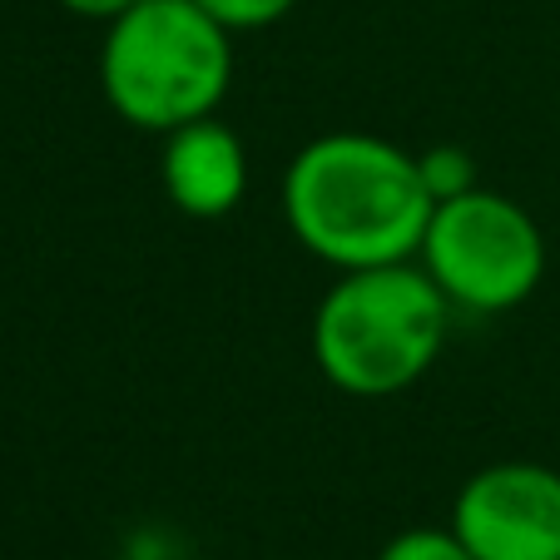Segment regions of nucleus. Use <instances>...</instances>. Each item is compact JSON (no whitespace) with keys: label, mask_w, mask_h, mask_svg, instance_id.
Segmentation results:
<instances>
[{"label":"nucleus","mask_w":560,"mask_h":560,"mask_svg":"<svg viewBox=\"0 0 560 560\" xmlns=\"http://www.w3.org/2000/svg\"><path fill=\"white\" fill-rule=\"evenodd\" d=\"M432 189L412 149L368 129L317 135L288 159L283 219L328 268L412 264L432 223Z\"/></svg>","instance_id":"obj_1"},{"label":"nucleus","mask_w":560,"mask_h":560,"mask_svg":"<svg viewBox=\"0 0 560 560\" xmlns=\"http://www.w3.org/2000/svg\"><path fill=\"white\" fill-rule=\"evenodd\" d=\"M452 303L422 264L348 268L317 298L313 362L348 397H397L446 348Z\"/></svg>","instance_id":"obj_2"},{"label":"nucleus","mask_w":560,"mask_h":560,"mask_svg":"<svg viewBox=\"0 0 560 560\" xmlns=\"http://www.w3.org/2000/svg\"><path fill=\"white\" fill-rule=\"evenodd\" d=\"M233 80V31L199 0H135L105 25L100 90L125 125L144 135L203 119L223 105Z\"/></svg>","instance_id":"obj_3"},{"label":"nucleus","mask_w":560,"mask_h":560,"mask_svg":"<svg viewBox=\"0 0 560 560\" xmlns=\"http://www.w3.org/2000/svg\"><path fill=\"white\" fill-rule=\"evenodd\" d=\"M417 264L462 313H511L546 278V238L526 203L476 184L432 209Z\"/></svg>","instance_id":"obj_4"},{"label":"nucleus","mask_w":560,"mask_h":560,"mask_svg":"<svg viewBox=\"0 0 560 560\" xmlns=\"http://www.w3.org/2000/svg\"><path fill=\"white\" fill-rule=\"evenodd\" d=\"M452 530L476 560H560V471L491 462L462 481Z\"/></svg>","instance_id":"obj_5"},{"label":"nucleus","mask_w":560,"mask_h":560,"mask_svg":"<svg viewBox=\"0 0 560 560\" xmlns=\"http://www.w3.org/2000/svg\"><path fill=\"white\" fill-rule=\"evenodd\" d=\"M159 184L184 219H229L248 194V149L219 115L189 119L164 135Z\"/></svg>","instance_id":"obj_6"},{"label":"nucleus","mask_w":560,"mask_h":560,"mask_svg":"<svg viewBox=\"0 0 560 560\" xmlns=\"http://www.w3.org/2000/svg\"><path fill=\"white\" fill-rule=\"evenodd\" d=\"M417 164H422V179L436 203L476 189V159L466 154L462 144H436V149H427V154H417Z\"/></svg>","instance_id":"obj_7"},{"label":"nucleus","mask_w":560,"mask_h":560,"mask_svg":"<svg viewBox=\"0 0 560 560\" xmlns=\"http://www.w3.org/2000/svg\"><path fill=\"white\" fill-rule=\"evenodd\" d=\"M377 560H476L471 550L456 540V530H436V526H412L402 536H392L377 550Z\"/></svg>","instance_id":"obj_8"},{"label":"nucleus","mask_w":560,"mask_h":560,"mask_svg":"<svg viewBox=\"0 0 560 560\" xmlns=\"http://www.w3.org/2000/svg\"><path fill=\"white\" fill-rule=\"evenodd\" d=\"M199 5L223 25V31L244 35V31H268V25H278L298 0H199Z\"/></svg>","instance_id":"obj_9"},{"label":"nucleus","mask_w":560,"mask_h":560,"mask_svg":"<svg viewBox=\"0 0 560 560\" xmlns=\"http://www.w3.org/2000/svg\"><path fill=\"white\" fill-rule=\"evenodd\" d=\"M70 15H80V21H100V25H109V21H119V15L135 5V0H60Z\"/></svg>","instance_id":"obj_10"}]
</instances>
